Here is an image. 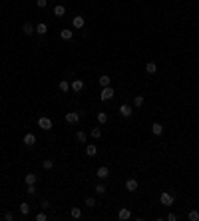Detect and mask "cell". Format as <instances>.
Returning a JSON list of instances; mask_svg holds the SVG:
<instances>
[{
	"instance_id": "9a60e30c",
	"label": "cell",
	"mask_w": 199,
	"mask_h": 221,
	"mask_svg": "<svg viewBox=\"0 0 199 221\" xmlns=\"http://www.w3.org/2000/svg\"><path fill=\"white\" fill-rule=\"evenodd\" d=\"M110 84H112V78L107 76V74H102V76H100V86H102V88H106V86H110Z\"/></svg>"
},
{
	"instance_id": "9c48e42d",
	"label": "cell",
	"mask_w": 199,
	"mask_h": 221,
	"mask_svg": "<svg viewBox=\"0 0 199 221\" xmlns=\"http://www.w3.org/2000/svg\"><path fill=\"white\" fill-rule=\"evenodd\" d=\"M24 181L28 183V185H36V181H38V175H36V173H26Z\"/></svg>"
},
{
	"instance_id": "484cf974",
	"label": "cell",
	"mask_w": 199,
	"mask_h": 221,
	"mask_svg": "<svg viewBox=\"0 0 199 221\" xmlns=\"http://www.w3.org/2000/svg\"><path fill=\"white\" fill-rule=\"evenodd\" d=\"M42 168H44V169H52L54 168V159H44V161H42Z\"/></svg>"
},
{
	"instance_id": "5bb4252c",
	"label": "cell",
	"mask_w": 199,
	"mask_h": 221,
	"mask_svg": "<svg viewBox=\"0 0 199 221\" xmlns=\"http://www.w3.org/2000/svg\"><path fill=\"white\" fill-rule=\"evenodd\" d=\"M46 32H48V26H46L44 22H38V24H36V34H40V36H44V34H46Z\"/></svg>"
},
{
	"instance_id": "d6a6232c",
	"label": "cell",
	"mask_w": 199,
	"mask_h": 221,
	"mask_svg": "<svg viewBox=\"0 0 199 221\" xmlns=\"http://www.w3.org/2000/svg\"><path fill=\"white\" fill-rule=\"evenodd\" d=\"M46 0H36V6H38V8H46Z\"/></svg>"
},
{
	"instance_id": "f546056e",
	"label": "cell",
	"mask_w": 199,
	"mask_h": 221,
	"mask_svg": "<svg viewBox=\"0 0 199 221\" xmlns=\"http://www.w3.org/2000/svg\"><path fill=\"white\" fill-rule=\"evenodd\" d=\"M86 205H88V207H96V199L94 197H86Z\"/></svg>"
},
{
	"instance_id": "cb8c5ba5",
	"label": "cell",
	"mask_w": 199,
	"mask_h": 221,
	"mask_svg": "<svg viewBox=\"0 0 199 221\" xmlns=\"http://www.w3.org/2000/svg\"><path fill=\"white\" fill-rule=\"evenodd\" d=\"M20 213H22V215H28V213H30V205H28L26 201L20 203Z\"/></svg>"
},
{
	"instance_id": "277c9868",
	"label": "cell",
	"mask_w": 199,
	"mask_h": 221,
	"mask_svg": "<svg viewBox=\"0 0 199 221\" xmlns=\"http://www.w3.org/2000/svg\"><path fill=\"white\" fill-rule=\"evenodd\" d=\"M66 122L68 123H78L80 122V114H78V112H68V114H66Z\"/></svg>"
},
{
	"instance_id": "ffe728a7",
	"label": "cell",
	"mask_w": 199,
	"mask_h": 221,
	"mask_svg": "<svg viewBox=\"0 0 199 221\" xmlns=\"http://www.w3.org/2000/svg\"><path fill=\"white\" fill-rule=\"evenodd\" d=\"M64 14H66V8H64L62 4H58V6L54 8V16H58V18H62Z\"/></svg>"
},
{
	"instance_id": "4dcf8cb0",
	"label": "cell",
	"mask_w": 199,
	"mask_h": 221,
	"mask_svg": "<svg viewBox=\"0 0 199 221\" xmlns=\"http://www.w3.org/2000/svg\"><path fill=\"white\" fill-rule=\"evenodd\" d=\"M100 136H102V130H100V128H94V130H92V138L98 139Z\"/></svg>"
},
{
	"instance_id": "d6986e66",
	"label": "cell",
	"mask_w": 199,
	"mask_h": 221,
	"mask_svg": "<svg viewBox=\"0 0 199 221\" xmlns=\"http://www.w3.org/2000/svg\"><path fill=\"white\" fill-rule=\"evenodd\" d=\"M146 72L147 74H155V72H157V64H155V62H147L146 64Z\"/></svg>"
},
{
	"instance_id": "f1b7e54d",
	"label": "cell",
	"mask_w": 199,
	"mask_h": 221,
	"mask_svg": "<svg viewBox=\"0 0 199 221\" xmlns=\"http://www.w3.org/2000/svg\"><path fill=\"white\" fill-rule=\"evenodd\" d=\"M86 138H88V136H86L84 132H76V139H78V142H82V143H86Z\"/></svg>"
},
{
	"instance_id": "7c38bea8",
	"label": "cell",
	"mask_w": 199,
	"mask_h": 221,
	"mask_svg": "<svg viewBox=\"0 0 199 221\" xmlns=\"http://www.w3.org/2000/svg\"><path fill=\"white\" fill-rule=\"evenodd\" d=\"M117 217H120L122 221H126V219H130V217H132V211H130V209H126V207H123V209H120Z\"/></svg>"
},
{
	"instance_id": "3957f363",
	"label": "cell",
	"mask_w": 199,
	"mask_h": 221,
	"mask_svg": "<svg viewBox=\"0 0 199 221\" xmlns=\"http://www.w3.org/2000/svg\"><path fill=\"white\" fill-rule=\"evenodd\" d=\"M38 128H42V130H44V132L52 130V120H50V118H46V116L38 118Z\"/></svg>"
},
{
	"instance_id": "4316f807",
	"label": "cell",
	"mask_w": 199,
	"mask_h": 221,
	"mask_svg": "<svg viewBox=\"0 0 199 221\" xmlns=\"http://www.w3.org/2000/svg\"><path fill=\"white\" fill-rule=\"evenodd\" d=\"M133 106H136V108H142V106H143V96H136V98H133Z\"/></svg>"
},
{
	"instance_id": "d4e9b609",
	"label": "cell",
	"mask_w": 199,
	"mask_h": 221,
	"mask_svg": "<svg viewBox=\"0 0 199 221\" xmlns=\"http://www.w3.org/2000/svg\"><path fill=\"white\" fill-rule=\"evenodd\" d=\"M58 88H60V92H68V90H70V84L66 82V80H60V84H58Z\"/></svg>"
},
{
	"instance_id": "1f68e13d",
	"label": "cell",
	"mask_w": 199,
	"mask_h": 221,
	"mask_svg": "<svg viewBox=\"0 0 199 221\" xmlns=\"http://www.w3.org/2000/svg\"><path fill=\"white\" fill-rule=\"evenodd\" d=\"M46 219H48L46 213H36V221H46Z\"/></svg>"
},
{
	"instance_id": "8992f818",
	"label": "cell",
	"mask_w": 199,
	"mask_h": 221,
	"mask_svg": "<svg viewBox=\"0 0 199 221\" xmlns=\"http://www.w3.org/2000/svg\"><path fill=\"white\" fill-rule=\"evenodd\" d=\"M22 32H24L26 36H32V34L36 32V28H34V24H30V22H24V24H22Z\"/></svg>"
},
{
	"instance_id": "6da1fadb",
	"label": "cell",
	"mask_w": 199,
	"mask_h": 221,
	"mask_svg": "<svg viewBox=\"0 0 199 221\" xmlns=\"http://www.w3.org/2000/svg\"><path fill=\"white\" fill-rule=\"evenodd\" d=\"M159 201L163 203L165 207H169V205H173V201H175V195L171 191H161V195H159Z\"/></svg>"
},
{
	"instance_id": "d590c367",
	"label": "cell",
	"mask_w": 199,
	"mask_h": 221,
	"mask_svg": "<svg viewBox=\"0 0 199 221\" xmlns=\"http://www.w3.org/2000/svg\"><path fill=\"white\" fill-rule=\"evenodd\" d=\"M167 219H169V221H175V219H177V215H175V213H169V215H167Z\"/></svg>"
},
{
	"instance_id": "603a6c76",
	"label": "cell",
	"mask_w": 199,
	"mask_h": 221,
	"mask_svg": "<svg viewBox=\"0 0 199 221\" xmlns=\"http://www.w3.org/2000/svg\"><path fill=\"white\" fill-rule=\"evenodd\" d=\"M187 219H189V221H199V211H197V209L189 211V213H187Z\"/></svg>"
},
{
	"instance_id": "e575fe53",
	"label": "cell",
	"mask_w": 199,
	"mask_h": 221,
	"mask_svg": "<svg viewBox=\"0 0 199 221\" xmlns=\"http://www.w3.org/2000/svg\"><path fill=\"white\" fill-rule=\"evenodd\" d=\"M4 219H6V221H12V219H14V215L10 213V211H6V213H4Z\"/></svg>"
},
{
	"instance_id": "836d02e7",
	"label": "cell",
	"mask_w": 199,
	"mask_h": 221,
	"mask_svg": "<svg viewBox=\"0 0 199 221\" xmlns=\"http://www.w3.org/2000/svg\"><path fill=\"white\" fill-rule=\"evenodd\" d=\"M26 193H30V195H34V193H36V187H34V185H28V189H26Z\"/></svg>"
},
{
	"instance_id": "8fae6325",
	"label": "cell",
	"mask_w": 199,
	"mask_h": 221,
	"mask_svg": "<svg viewBox=\"0 0 199 221\" xmlns=\"http://www.w3.org/2000/svg\"><path fill=\"white\" fill-rule=\"evenodd\" d=\"M107 175H110V169H107L106 165H100V168H98V177H100V179H106Z\"/></svg>"
},
{
	"instance_id": "ba28073f",
	"label": "cell",
	"mask_w": 199,
	"mask_h": 221,
	"mask_svg": "<svg viewBox=\"0 0 199 221\" xmlns=\"http://www.w3.org/2000/svg\"><path fill=\"white\" fill-rule=\"evenodd\" d=\"M120 114H122L123 118H130V116H132V108L127 106V104H122V106H120Z\"/></svg>"
},
{
	"instance_id": "7402d4cb",
	"label": "cell",
	"mask_w": 199,
	"mask_h": 221,
	"mask_svg": "<svg viewBox=\"0 0 199 221\" xmlns=\"http://www.w3.org/2000/svg\"><path fill=\"white\" fill-rule=\"evenodd\" d=\"M106 122H107V114H106V112H98V123H100V126H104Z\"/></svg>"
},
{
	"instance_id": "5b68a950",
	"label": "cell",
	"mask_w": 199,
	"mask_h": 221,
	"mask_svg": "<svg viewBox=\"0 0 199 221\" xmlns=\"http://www.w3.org/2000/svg\"><path fill=\"white\" fill-rule=\"evenodd\" d=\"M84 24H86V20H84V16H74V20H72V26L76 30H80V28H84Z\"/></svg>"
},
{
	"instance_id": "30bf717a",
	"label": "cell",
	"mask_w": 199,
	"mask_h": 221,
	"mask_svg": "<svg viewBox=\"0 0 199 221\" xmlns=\"http://www.w3.org/2000/svg\"><path fill=\"white\" fill-rule=\"evenodd\" d=\"M96 153H98V148H96L94 143H88V145H86V155H90V158H94Z\"/></svg>"
},
{
	"instance_id": "44dd1931",
	"label": "cell",
	"mask_w": 199,
	"mask_h": 221,
	"mask_svg": "<svg viewBox=\"0 0 199 221\" xmlns=\"http://www.w3.org/2000/svg\"><path fill=\"white\" fill-rule=\"evenodd\" d=\"M70 215H72L74 219H80V217H82V209H80V207H72V209H70Z\"/></svg>"
},
{
	"instance_id": "e0dca14e",
	"label": "cell",
	"mask_w": 199,
	"mask_h": 221,
	"mask_svg": "<svg viewBox=\"0 0 199 221\" xmlns=\"http://www.w3.org/2000/svg\"><path fill=\"white\" fill-rule=\"evenodd\" d=\"M72 36H74V32L68 30V28H64V30L60 32V38H62V40H72Z\"/></svg>"
},
{
	"instance_id": "2e32d148",
	"label": "cell",
	"mask_w": 199,
	"mask_h": 221,
	"mask_svg": "<svg viewBox=\"0 0 199 221\" xmlns=\"http://www.w3.org/2000/svg\"><path fill=\"white\" fill-rule=\"evenodd\" d=\"M22 142H24L26 145H34V143H36V136H34V133H26Z\"/></svg>"
},
{
	"instance_id": "4fadbf2b",
	"label": "cell",
	"mask_w": 199,
	"mask_h": 221,
	"mask_svg": "<svg viewBox=\"0 0 199 221\" xmlns=\"http://www.w3.org/2000/svg\"><path fill=\"white\" fill-rule=\"evenodd\" d=\"M152 132L155 136H161V133H163V126H161L159 122H155V123H152Z\"/></svg>"
},
{
	"instance_id": "ac0fdd59",
	"label": "cell",
	"mask_w": 199,
	"mask_h": 221,
	"mask_svg": "<svg viewBox=\"0 0 199 221\" xmlns=\"http://www.w3.org/2000/svg\"><path fill=\"white\" fill-rule=\"evenodd\" d=\"M126 189H127V191H136V189H137V181H136V179H127V181H126Z\"/></svg>"
},
{
	"instance_id": "7a4b0ae2",
	"label": "cell",
	"mask_w": 199,
	"mask_h": 221,
	"mask_svg": "<svg viewBox=\"0 0 199 221\" xmlns=\"http://www.w3.org/2000/svg\"><path fill=\"white\" fill-rule=\"evenodd\" d=\"M114 96H116V90L112 88V86H106V88H102V92H100V100H102V102L112 100Z\"/></svg>"
},
{
	"instance_id": "52a82bcc",
	"label": "cell",
	"mask_w": 199,
	"mask_h": 221,
	"mask_svg": "<svg viewBox=\"0 0 199 221\" xmlns=\"http://www.w3.org/2000/svg\"><path fill=\"white\" fill-rule=\"evenodd\" d=\"M70 88H72L74 92H82L84 90V82H82V80H74V82L70 84Z\"/></svg>"
},
{
	"instance_id": "83f0119b",
	"label": "cell",
	"mask_w": 199,
	"mask_h": 221,
	"mask_svg": "<svg viewBox=\"0 0 199 221\" xmlns=\"http://www.w3.org/2000/svg\"><path fill=\"white\" fill-rule=\"evenodd\" d=\"M107 189H106V185L104 183H98V185H96V193H100V195H104Z\"/></svg>"
}]
</instances>
